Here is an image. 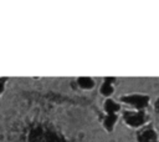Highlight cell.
<instances>
[{"label": "cell", "instance_id": "7a4b0ae2", "mask_svg": "<svg viewBox=\"0 0 159 142\" xmlns=\"http://www.w3.org/2000/svg\"><path fill=\"white\" fill-rule=\"evenodd\" d=\"M120 101L133 106L137 110H143L148 106L149 103V97L145 95H140V93H133V95H127V96H122Z\"/></svg>", "mask_w": 159, "mask_h": 142}, {"label": "cell", "instance_id": "52a82bcc", "mask_svg": "<svg viewBox=\"0 0 159 142\" xmlns=\"http://www.w3.org/2000/svg\"><path fill=\"white\" fill-rule=\"evenodd\" d=\"M101 93L103 95V96H111L112 93H113V91H114V88H113V85L111 83V82H108V81H104L103 83H102V86H101Z\"/></svg>", "mask_w": 159, "mask_h": 142}, {"label": "cell", "instance_id": "5b68a950", "mask_svg": "<svg viewBox=\"0 0 159 142\" xmlns=\"http://www.w3.org/2000/svg\"><path fill=\"white\" fill-rule=\"evenodd\" d=\"M119 110H120L119 103H117L116 101H113L111 98L106 100V102H104V111L107 113H117Z\"/></svg>", "mask_w": 159, "mask_h": 142}, {"label": "cell", "instance_id": "6da1fadb", "mask_svg": "<svg viewBox=\"0 0 159 142\" xmlns=\"http://www.w3.org/2000/svg\"><path fill=\"white\" fill-rule=\"evenodd\" d=\"M123 120L124 122L130 127H140L147 122V115L143 110L138 111H124L123 112Z\"/></svg>", "mask_w": 159, "mask_h": 142}, {"label": "cell", "instance_id": "9c48e42d", "mask_svg": "<svg viewBox=\"0 0 159 142\" xmlns=\"http://www.w3.org/2000/svg\"><path fill=\"white\" fill-rule=\"evenodd\" d=\"M155 110H157V112L159 113V98L155 101Z\"/></svg>", "mask_w": 159, "mask_h": 142}, {"label": "cell", "instance_id": "8992f818", "mask_svg": "<svg viewBox=\"0 0 159 142\" xmlns=\"http://www.w3.org/2000/svg\"><path fill=\"white\" fill-rule=\"evenodd\" d=\"M77 82H78V86H80V87H82V88H84V90L92 88V87L94 86V81H93V78L87 77V76L80 77V78L77 80Z\"/></svg>", "mask_w": 159, "mask_h": 142}, {"label": "cell", "instance_id": "277c9868", "mask_svg": "<svg viewBox=\"0 0 159 142\" xmlns=\"http://www.w3.org/2000/svg\"><path fill=\"white\" fill-rule=\"evenodd\" d=\"M117 118H118L117 113H107V116H106V118H104V121H103V126H104V128H106L108 132L113 131L114 125H116V122H117Z\"/></svg>", "mask_w": 159, "mask_h": 142}, {"label": "cell", "instance_id": "30bf717a", "mask_svg": "<svg viewBox=\"0 0 159 142\" xmlns=\"http://www.w3.org/2000/svg\"><path fill=\"white\" fill-rule=\"evenodd\" d=\"M2 88H4V80H0V93H1Z\"/></svg>", "mask_w": 159, "mask_h": 142}, {"label": "cell", "instance_id": "3957f363", "mask_svg": "<svg viewBox=\"0 0 159 142\" xmlns=\"http://www.w3.org/2000/svg\"><path fill=\"white\" fill-rule=\"evenodd\" d=\"M137 141L138 142H158V136L154 128L152 126H148L138 132Z\"/></svg>", "mask_w": 159, "mask_h": 142}, {"label": "cell", "instance_id": "ba28073f", "mask_svg": "<svg viewBox=\"0 0 159 142\" xmlns=\"http://www.w3.org/2000/svg\"><path fill=\"white\" fill-rule=\"evenodd\" d=\"M104 81H108V82H114L116 81V77H104Z\"/></svg>", "mask_w": 159, "mask_h": 142}]
</instances>
